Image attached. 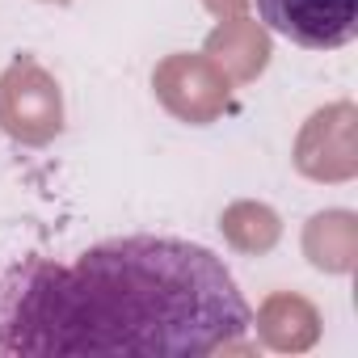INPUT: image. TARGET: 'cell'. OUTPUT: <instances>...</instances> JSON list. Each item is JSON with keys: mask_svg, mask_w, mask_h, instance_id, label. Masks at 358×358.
I'll return each instance as SVG.
<instances>
[{"mask_svg": "<svg viewBox=\"0 0 358 358\" xmlns=\"http://www.w3.org/2000/svg\"><path fill=\"white\" fill-rule=\"evenodd\" d=\"M278 38L308 51H337L358 34V0H253Z\"/></svg>", "mask_w": 358, "mask_h": 358, "instance_id": "2", "label": "cell"}, {"mask_svg": "<svg viewBox=\"0 0 358 358\" xmlns=\"http://www.w3.org/2000/svg\"><path fill=\"white\" fill-rule=\"evenodd\" d=\"M0 350L199 358L253 329L220 253L182 236H114L68 266L38 262L13 287Z\"/></svg>", "mask_w": 358, "mask_h": 358, "instance_id": "1", "label": "cell"}]
</instances>
